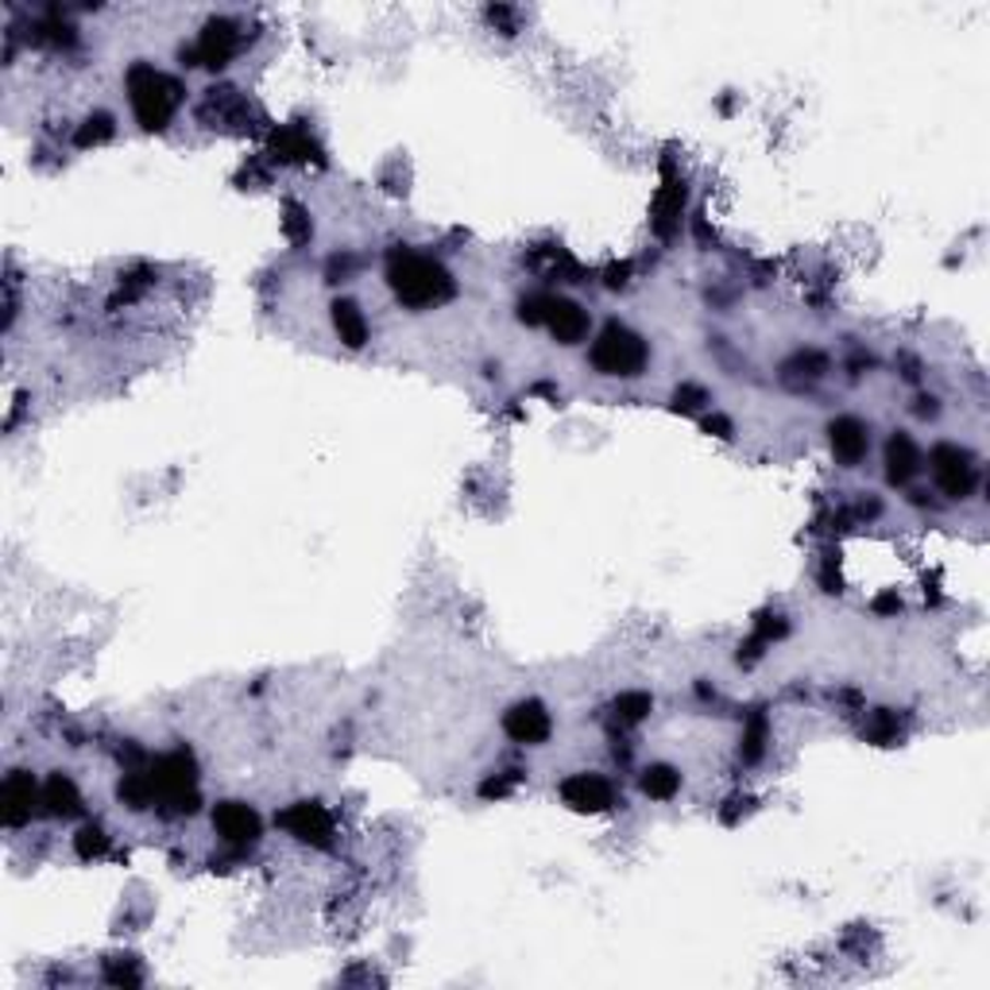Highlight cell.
Masks as SVG:
<instances>
[{
    "mask_svg": "<svg viewBox=\"0 0 990 990\" xmlns=\"http://www.w3.org/2000/svg\"><path fill=\"white\" fill-rule=\"evenodd\" d=\"M383 279L392 287V294L407 310L422 314V310H438L457 294V279L450 275V267L430 252H418L410 244H395L387 252L383 264Z\"/></svg>",
    "mask_w": 990,
    "mask_h": 990,
    "instance_id": "cell-1",
    "label": "cell"
},
{
    "mask_svg": "<svg viewBox=\"0 0 990 990\" xmlns=\"http://www.w3.org/2000/svg\"><path fill=\"white\" fill-rule=\"evenodd\" d=\"M143 778L151 785V801H155V813L171 816H194L201 805L198 797V758L186 743H178L167 755H155L143 762Z\"/></svg>",
    "mask_w": 990,
    "mask_h": 990,
    "instance_id": "cell-2",
    "label": "cell"
},
{
    "mask_svg": "<svg viewBox=\"0 0 990 990\" xmlns=\"http://www.w3.org/2000/svg\"><path fill=\"white\" fill-rule=\"evenodd\" d=\"M125 90H128V105H132V117L143 132H167L171 120L178 117V108L186 101V85L178 82L175 74H163L151 62H132L125 74Z\"/></svg>",
    "mask_w": 990,
    "mask_h": 990,
    "instance_id": "cell-3",
    "label": "cell"
},
{
    "mask_svg": "<svg viewBox=\"0 0 990 990\" xmlns=\"http://www.w3.org/2000/svg\"><path fill=\"white\" fill-rule=\"evenodd\" d=\"M589 364L608 380H639L650 364V345L642 334H634L631 325L608 322L592 337L589 345Z\"/></svg>",
    "mask_w": 990,
    "mask_h": 990,
    "instance_id": "cell-4",
    "label": "cell"
},
{
    "mask_svg": "<svg viewBox=\"0 0 990 990\" xmlns=\"http://www.w3.org/2000/svg\"><path fill=\"white\" fill-rule=\"evenodd\" d=\"M241 47H244L241 24L229 16H213V20H206V27H201V35L190 43V47L178 50V59H183V67L225 70L229 62L241 55Z\"/></svg>",
    "mask_w": 990,
    "mask_h": 990,
    "instance_id": "cell-5",
    "label": "cell"
},
{
    "mask_svg": "<svg viewBox=\"0 0 990 990\" xmlns=\"http://www.w3.org/2000/svg\"><path fill=\"white\" fill-rule=\"evenodd\" d=\"M929 473H932L936 491L948 496V500H967V496L979 488V465H975L971 450H964V445H956V442L932 445Z\"/></svg>",
    "mask_w": 990,
    "mask_h": 990,
    "instance_id": "cell-6",
    "label": "cell"
},
{
    "mask_svg": "<svg viewBox=\"0 0 990 990\" xmlns=\"http://www.w3.org/2000/svg\"><path fill=\"white\" fill-rule=\"evenodd\" d=\"M275 824L314 851H329L337 843V820L322 801H291L287 808L275 813Z\"/></svg>",
    "mask_w": 990,
    "mask_h": 990,
    "instance_id": "cell-7",
    "label": "cell"
},
{
    "mask_svg": "<svg viewBox=\"0 0 990 990\" xmlns=\"http://www.w3.org/2000/svg\"><path fill=\"white\" fill-rule=\"evenodd\" d=\"M209 820H213V832L221 836V843H229L233 851H248L264 840V816L248 801H217Z\"/></svg>",
    "mask_w": 990,
    "mask_h": 990,
    "instance_id": "cell-8",
    "label": "cell"
},
{
    "mask_svg": "<svg viewBox=\"0 0 990 990\" xmlns=\"http://www.w3.org/2000/svg\"><path fill=\"white\" fill-rule=\"evenodd\" d=\"M201 125L209 128H229V132H248L252 117H259V108L244 97L236 85H209L206 97L198 105Z\"/></svg>",
    "mask_w": 990,
    "mask_h": 990,
    "instance_id": "cell-9",
    "label": "cell"
},
{
    "mask_svg": "<svg viewBox=\"0 0 990 990\" xmlns=\"http://www.w3.org/2000/svg\"><path fill=\"white\" fill-rule=\"evenodd\" d=\"M558 797L566 801L573 813H612L619 805V790L608 774L596 770H576L558 785Z\"/></svg>",
    "mask_w": 990,
    "mask_h": 990,
    "instance_id": "cell-10",
    "label": "cell"
},
{
    "mask_svg": "<svg viewBox=\"0 0 990 990\" xmlns=\"http://www.w3.org/2000/svg\"><path fill=\"white\" fill-rule=\"evenodd\" d=\"M549 732H554V717H549V708L541 700H515L503 712V735L511 743H519V747H538V743L549 739Z\"/></svg>",
    "mask_w": 990,
    "mask_h": 990,
    "instance_id": "cell-11",
    "label": "cell"
},
{
    "mask_svg": "<svg viewBox=\"0 0 990 990\" xmlns=\"http://www.w3.org/2000/svg\"><path fill=\"white\" fill-rule=\"evenodd\" d=\"M0 808H4V824L9 828H24L32 824L35 813H43V785L27 770H12L0 785Z\"/></svg>",
    "mask_w": 990,
    "mask_h": 990,
    "instance_id": "cell-12",
    "label": "cell"
},
{
    "mask_svg": "<svg viewBox=\"0 0 990 990\" xmlns=\"http://www.w3.org/2000/svg\"><path fill=\"white\" fill-rule=\"evenodd\" d=\"M267 155L283 167H310V163H325L322 143L310 136V128L302 125H279L267 136Z\"/></svg>",
    "mask_w": 990,
    "mask_h": 990,
    "instance_id": "cell-13",
    "label": "cell"
},
{
    "mask_svg": "<svg viewBox=\"0 0 990 990\" xmlns=\"http://www.w3.org/2000/svg\"><path fill=\"white\" fill-rule=\"evenodd\" d=\"M828 445H832V457L843 468H859L866 453H871V430L855 415H840L828 426Z\"/></svg>",
    "mask_w": 990,
    "mask_h": 990,
    "instance_id": "cell-14",
    "label": "cell"
},
{
    "mask_svg": "<svg viewBox=\"0 0 990 990\" xmlns=\"http://www.w3.org/2000/svg\"><path fill=\"white\" fill-rule=\"evenodd\" d=\"M549 337L558 345H581L584 337H589L592 329V317L589 310L581 306V302L573 299H561V294H554L549 299V314H546V325H541Z\"/></svg>",
    "mask_w": 990,
    "mask_h": 990,
    "instance_id": "cell-15",
    "label": "cell"
},
{
    "mask_svg": "<svg viewBox=\"0 0 990 990\" xmlns=\"http://www.w3.org/2000/svg\"><path fill=\"white\" fill-rule=\"evenodd\" d=\"M917 473H921V450L906 430H894L886 442V480L894 488H906Z\"/></svg>",
    "mask_w": 990,
    "mask_h": 990,
    "instance_id": "cell-16",
    "label": "cell"
},
{
    "mask_svg": "<svg viewBox=\"0 0 990 990\" xmlns=\"http://www.w3.org/2000/svg\"><path fill=\"white\" fill-rule=\"evenodd\" d=\"M82 790L74 785V778L70 774H50L47 782H43V816H50V820H70V816H82Z\"/></svg>",
    "mask_w": 990,
    "mask_h": 990,
    "instance_id": "cell-17",
    "label": "cell"
},
{
    "mask_svg": "<svg viewBox=\"0 0 990 990\" xmlns=\"http://www.w3.org/2000/svg\"><path fill=\"white\" fill-rule=\"evenodd\" d=\"M685 198H689V190H685L682 178H669L662 190H657L654 198V217H650V225H654V233L662 236V241H669V236L682 229V213H685Z\"/></svg>",
    "mask_w": 990,
    "mask_h": 990,
    "instance_id": "cell-18",
    "label": "cell"
},
{
    "mask_svg": "<svg viewBox=\"0 0 990 990\" xmlns=\"http://www.w3.org/2000/svg\"><path fill=\"white\" fill-rule=\"evenodd\" d=\"M329 317H334V329H337V337H341L345 349H364L372 329H368V317L357 299H334Z\"/></svg>",
    "mask_w": 990,
    "mask_h": 990,
    "instance_id": "cell-19",
    "label": "cell"
},
{
    "mask_svg": "<svg viewBox=\"0 0 990 990\" xmlns=\"http://www.w3.org/2000/svg\"><path fill=\"white\" fill-rule=\"evenodd\" d=\"M824 372H828V357L816 349H801L782 364V383L793 392H805L816 380H824Z\"/></svg>",
    "mask_w": 990,
    "mask_h": 990,
    "instance_id": "cell-20",
    "label": "cell"
},
{
    "mask_svg": "<svg viewBox=\"0 0 990 990\" xmlns=\"http://www.w3.org/2000/svg\"><path fill=\"white\" fill-rule=\"evenodd\" d=\"M639 790L650 801H674L682 793V770L669 762H650L639 774Z\"/></svg>",
    "mask_w": 990,
    "mask_h": 990,
    "instance_id": "cell-21",
    "label": "cell"
},
{
    "mask_svg": "<svg viewBox=\"0 0 990 990\" xmlns=\"http://www.w3.org/2000/svg\"><path fill=\"white\" fill-rule=\"evenodd\" d=\"M766 743H770V720H766L762 708H755L747 720H743V739H739V758L747 766L762 762Z\"/></svg>",
    "mask_w": 990,
    "mask_h": 990,
    "instance_id": "cell-22",
    "label": "cell"
},
{
    "mask_svg": "<svg viewBox=\"0 0 990 990\" xmlns=\"http://www.w3.org/2000/svg\"><path fill=\"white\" fill-rule=\"evenodd\" d=\"M650 708H654V697H650V692L627 689L612 700V720H616L619 727H639L642 720L650 717Z\"/></svg>",
    "mask_w": 990,
    "mask_h": 990,
    "instance_id": "cell-23",
    "label": "cell"
},
{
    "mask_svg": "<svg viewBox=\"0 0 990 990\" xmlns=\"http://www.w3.org/2000/svg\"><path fill=\"white\" fill-rule=\"evenodd\" d=\"M108 848H113V836L105 832V824L85 820L82 828L74 832V855L82 859V863H97V859H105Z\"/></svg>",
    "mask_w": 990,
    "mask_h": 990,
    "instance_id": "cell-24",
    "label": "cell"
},
{
    "mask_svg": "<svg viewBox=\"0 0 990 990\" xmlns=\"http://www.w3.org/2000/svg\"><path fill=\"white\" fill-rule=\"evenodd\" d=\"M113 136H117V117H113V113H90V117L78 125L74 148H82V151L101 148V143H108Z\"/></svg>",
    "mask_w": 990,
    "mask_h": 990,
    "instance_id": "cell-25",
    "label": "cell"
},
{
    "mask_svg": "<svg viewBox=\"0 0 990 990\" xmlns=\"http://www.w3.org/2000/svg\"><path fill=\"white\" fill-rule=\"evenodd\" d=\"M863 739L874 743V747H894V743L901 739V724H898V717H894L890 708H874L871 717H866Z\"/></svg>",
    "mask_w": 990,
    "mask_h": 990,
    "instance_id": "cell-26",
    "label": "cell"
},
{
    "mask_svg": "<svg viewBox=\"0 0 990 990\" xmlns=\"http://www.w3.org/2000/svg\"><path fill=\"white\" fill-rule=\"evenodd\" d=\"M279 225H283L287 244H294V248H299V244H306L310 236H314V221H310V209L302 206V201H294V198L283 201V221H279Z\"/></svg>",
    "mask_w": 990,
    "mask_h": 990,
    "instance_id": "cell-27",
    "label": "cell"
},
{
    "mask_svg": "<svg viewBox=\"0 0 990 990\" xmlns=\"http://www.w3.org/2000/svg\"><path fill=\"white\" fill-rule=\"evenodd\" d=\"M523 770H519V766H511V770H500V774H491V778H484L480 782V797L484 801H503V797H511V793L519 790V785H523Z\"/></svg>",
    "mask_w": 990,
    "mask_h": 990,
    "instance_id": "cell-28",
    "label": "cell"
},
{
    "mask_svg": "<svg viewBox=\"0 0 990 990\" xmlns=\"http://www.w3.org/2000/svg\"><path fill=\"white\" fill-rule=\"evenodd\" d=\"M105 982H113V987H140V982H143L140 959H136V956L108 959V964H105Z\"/></svg>",
    "mask_w": 990,
    "mask_h": 990,
    "instance_id": "cell-29",
    "label": "cell"
},
{
    "mask_svg": "<svg viewBox=\"0 0 990 990\" xmlns=\"http://www.w3.org/2000/svg\"><path fill=\"white\" fill-rule=\"evenodd\" d=\"M708 403H712V395H708V387H700V383H682V387L674 392L677 415H700Z\"/></svg>",
    "mask_w": 990,
    "mask_h": 990,
    "instance_id": "cell-30",
    "label": "cell"
},
{
    "mask_svg": "<svg viewBox=\"0 0 990 990\" xmlns=\"http://www.w3.org/2000/svg\"><path fill=\"white\" fill-rule=\"evenodd\" d=\"M549 299H554L549 291L526 294V299L519 302V322L531 325V329H541V325H546V314H549Z\"/></svg>",
    "mask_w": 990,
    "mask_h": 990,
    "instance_id": "cell-31",
    "label": "cell"
},
{
    "mask_svg": "<svg viewBox=\"0 0 990 990\" xmlns=\"http://www.w3.org/2000/svg\"><path fill=\"white\" fill-rule=\"evenodd\" d=\"M357 271H360V256H352V252H334V256L325 259V279L329 283H349Z\"/></svg>",
    "mask_w": 990,
    "mask_h": 990,
    "instance_id": "cell-32",
    "label": "cell"
},
{
    "mask_svg": "<svg viewBox=\"0 0 990 990\" xmlns=\"http://www.w3.org/2000/svg\"><path fill=\"white\" fill-rule=\"evenodd\" d=\"M785 631H790V624H785L782 616H762L755 624V639H762L766 647H770L774 639H785Z\"/></svg>",
    "mask_w": 990,
    "mask_h": 990,
    "instance_id": "cell-33",
    "label": "cell"
},
{
    "mask_svg": "<svg viewBox=\"0 0 990 990\" xmlns=\"http://www.w3.org/2000/svg\"><path fill=\"white\" fill-rule=\"evenodd\" d=\"M631 275H634L631 259H624V264H612L608 271H604V287H608V291H627V287H631Z\"/></svg>",
    "mask_w": 990,
    "mask_h": 990,
    "instance_id": "cell-34",
    "label": "cell"
},
{
    "mask_svg": "<svg viewBox=\"0 0 990 990\" xmlns=\"http://www.w3.org/2000/svg\"><path fill=\"white\" fill-rule=\"evenodd\" d=\"M700 430L712 433V438H724V442H727V438L735 433V426H732V418H724L720 410H712V415L700 418Z\"/></svg>",
    "mask_w": 990,
    "mask_h": 990,
    "instance_id": "cell-35",
    "label": "cell"
},
{
    "mask_svg": "<svg viewBox=\"0 0 990 990\" xmlns=\"http://www.w3.org/2000/svg\"><path fill=\"white\" fill-rule=\"evenodd\" d=\"M874 616H898L901 612V596L898 592H883V596H874Z\"/></svg>",
    "mask_w": 990,
    "mask_h": 990,
    "instance_id": "cell-36",
    "label": "cell"
},
{
    "mask_svg": "<svg viewBox=\"0 0 990 990\" xmlns=\"http://www.w3.org/2000/svg\"><path fill=\"white\" fill-rule=\"evenodd\" d=\"M913 415L917 418H936V415H941V399H936V395H917Z\"/></svg>",
    "mask_w": 990,
    "mask_h": 990,
    "instance_id": "cell-37",
    "label": "cell"
},
{
    "mask_svg": "<svg viewBox=\"0 0 990 990\" xmlns=\"http://www.w3.org/2000/svg\"><path fill=\"white\" fill-rule=\"evenodd\" d=\"M855 515L859 519H878V515H883V503L874 500V496H871V500H859L855 503Z\"/></svg>",
    "mask_w": 990,
    "mask_h": 990,
    "instance_id": "cell-38",
    "label": "cell"
}]
</instances>
